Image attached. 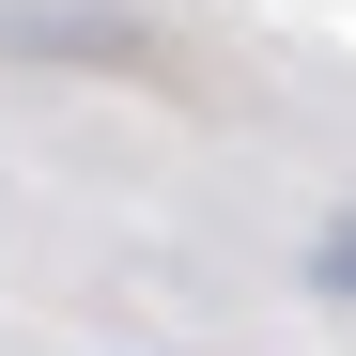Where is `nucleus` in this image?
Here are the masks:
<instances>
[{
  "label": "nucleus",
  "instance_id": "1",
  "mask_svg": "<svg viewBox=\"0 0 356 356\" xmlns=\"http://www.w3.org/2000/svg\"><path fill=\"white\" fill-rule=\"evenodd\" d=\"M325 279H341V294H356V232H341V248H325Z\"/></svg>",
  "mask_w": 356,
  "mask_h": 356
}]
</instances>
